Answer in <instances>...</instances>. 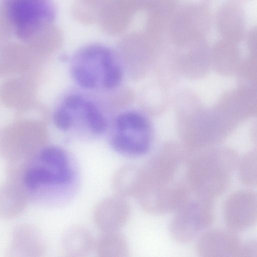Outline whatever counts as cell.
Listing matches in <instances>:
<instances>
[{
  "mask_svg": "<svg viewBox=\"0 0 257 257\" xmlns=\"http://www.w3.org/2000/svg\"><path fill=\"white\" fill-rule=\"evenodd\" d=\"M237 163L229 153L206 155L186 163L185 176L191 192L211 199L219 196L228 188Z\"/></svg>",
  "mask_w": 257,
  "mask_h": 257,
  "instance_id": "obj_1",
  "label": "cell"
},
{
  "mask_svg": "<svg viewBox=\"0 0 257 257\" xmlns=\"http://www.w3.org/2000/svg\"><path fill=\"white\" fill-rule=\"evenodd\" d=\"M5 7L8 21L21 39L40 35L54 24L55 9L52 0H7Z\"/></svg>",
  "mask_w": 257,
  "mask_h": 257,
  "instance_id": "obj_2",
  "label": "cell"
},
{
  "mask_svg": "<svg viewBox=\"0 0 257 257\" xmlns=\"http://www.w3.org/2000/svg\"><path fill=\"white\" fill-rule=\"evenodd\" d=\"M196 196V195H195ZM176 212L169 227L172 237L179 243L191 241L212 223V199L196 196L190 197Z\"/></svg>",
  "mask_w": 257,
  "mask_h": 257,
  "instance_id": "obj_3",
  "label": "cell"
},
{
  "mask_svg": "<svg viewBox=\"0 0 257 257\" xmlns=\"http://www.w3.org/2000/svg\"><path fill=\"white\" fill-rule=\"evenodd\" d=\"M22 176L25 186L31 191L43 187L66 186L72 183V177L67 166L38 156L25 165Z\"/></svg>",
  "mask_w": 257,
  "mask_h": 257,
  "instance_id": "obj_4",
  "label": "cell"
},
{
  "mask_svg": "<svg viewBox=\"0 0 257 257\" xmlns=\"http://www.w3.org/2000/svg\"><path fill=\"white\" fill-rule=\"evenodd\" d=\"M223 216L228 228L240 231L254 225L257 219V196L255 192L245 190L230 194L225 200Z\"/></svg>",
  "mask_w": 257,
  "mask_h": 257,
  "instance_id": "obj_5",
  "label": "cell"
},
{
  "mask_svg": "<svg viewBox=\"0 0 257 257\" xmlns=\"http://www.w3.org/2000/svg\"><path fill=\"white\" fill-rule=\"evenodd\" d=\"M242 242L230 230H210L200 235L196 251L202 257H238Z\"/></svg>",
  "mask_w": 257,
  "mask_h": 257,
  "instance_id": "obj_6",
  "label": "cell"
},
{
  "mask_svg": "<svg viewBox=\"0 0 257 257\" xmlns=\"http://www.w3.org/2000/svg\"><path fill=\"white\" fill-rule=\"evenodd\" d=\"M131 207L125 198L115 195L100 201L95 206L93 218L103 232L118 231L129 219Z\"/></svg>",
  "mask_w": 257,
  "mask_h": 257,
  "instance_id": "obj_7",
  "label": "cell"
},
{
  "mask_svg": "<svg viewBox=\"0 0 257 257\" xmlns=\"http://www.w3.org/2000/svg\"><path fill=\"white\" fill-rule=\"evenodd\" d=\"M136 14L127 0H105L97 22L107 34H121L128 27Z\"/></svg>",
  "mask_w": 257,
  "mask_h": 257,
  "instance_id": "obj_8",
  "label": "cell"
},
{
  "mask_svg": "<svg viewBox=\"0 0 257 257\" xmlns=\"http://www.w3.org/2000/svg\"><path fill=\"white\" fill-rule=\"evenodd\" d=\"M12 177L0 187V217H16L26 208L28 197L22 177L11 174Z\"/></svg>",
  "mask_w": 257,
  "mask_h": 257,
  "instance_id": "obj_9",
  "label": "cell"
},
{
  "mask_svg": "<svg viewBox=\"0 0 257 257\" xmlns=\"http://www.w3.org/2000/svg\"><path fill=\"white\" fill-rule=\"evenodd\" d=\"M40 232L31 225L23 224L15 230L10 253L26 254V256H37L43 253L45 243Z\"/></svg>",
  "mask_w": 257,
  "mask_h": 257,
  "instance_id": "obj_10",
  "label": "cell"
},
{
  "mask_svg": "<svg viewBox=\"0 0 257 257\" xmlns=\"http://www.w3.org/2000/svg\"><path fill=\"white\" fill-rule=\"evenodd\" d=\"M94 241L85 227L75 225L67 228L62 237L64 253L69 256H84L94 248Z\"/></svg>",
  "mask_w": 257,
  "mask_h": 257,
  "instance_id": "obj_11",
  "label": "cell"
},
{
  "mask_svg": "<svg viewBox=\"0 0 257 257\" xmlns=\"http://www.w3.org/2000/svg\"><path fill=\"white\" fill-rule=\"evenodd\" d=\"M152 143V135L120 132L111 141L112 148L117 152L130 156H141L149 150Z\"/></svg>",
  "mask_w": 257,
  "mask_h": 257,
  "instance_id": "obj_12",
  "label": "cell"
},
{
  "mask_svg": "<svg viewBox=\"0 0 257 257\" xmlns=\"http://www.w3.org/2000/svg\"><path fill=\"white\" fill-rule=\"evenodd\" d=\"M94 249L100 257H125L129 253L127 241L118 231L103 232L94 241Z\"/></svg>",
  "mask_w": 257,
  "mask_h": 257,
  "instance_id": "obj_13",
  "label": "cell"
},
{
  "mask_svg": "<svg viewBox=\"0 0 257 257\" xmlns=\"http://www.w3.org/2000/svg\"><path fill=\"white\" fill-rule=\"evenodd\" d=\"M139 168L127 165L119 168L114 174L112 188L115 195L124 198L134 197Z\"/></svg>",
  "mask_w": 257,
  "mask_h": 257,
  "instance_id": "obj_14",
  "label": "cell"
},
{
  "mask_svg": "<svg viewBox=\"0 0 257 257\" xmlns=\"http://www.w3.org/2000/svg\"><path fill=\"white\" fill-rule=\"evenodd\" d=\"M105 0H75L72 6V13L79 22L90 24L97 21Z\"/></svg>",
  "mask_w": 257,
  "mask_h": 257,
  "instance_id": "obj_15",
  "label": "cell"
},
{
  "mask_svg": "<svg viewBox=\"0 0 257 257\" xmlns=\"http://www.w3.org/2000/svg\"><path fill=\"white\" fill-rule=\"evenodd\" d=\"M116 126L119 132L131 131L136 133H151V126L143 115L135 112H126L116 119Z\"/></svg>",
  "mask_w": 257,
  "mask_h": 257,
  "instance_id": "obj_16",
  "label": "cell"
},
{
  "mask_svg": "<svg viewBox=\"0 0 257 257\" xmlns=\"http://www.w3.org/2000/svg\"><path fill=\"white\" fill-rule=\"evenodd\" d=\"M240 180L246 186H254L257 181V163L254 155L244 157L238 163Z\"/></svg>",
  "mask_w": 257,
  "mask_h": 257,
  "instance_id": "obj_17",
  "label": "cell"
},
{
  "mask_svg": "<svg viewBox=\"0 0 257 257\" xmlns=\"http://www.w3.org/2000/svg\"><path fill=\"white\" fill-rule=\"evenodd\" d=\"M82 108L91 130L95 133H101L105 129V122L97 107L92 102L85 101Z\"/></svg>",
  "mask_w": 257,
  "mask_h": 257,
  "instance_id": "obj_18",
  "label": "cell"
},
{
  "mask_svg": "<svg viewBox=\"0 0 257 257\" xmlns=\"http://www.w3.org/2000/svg\"><path fill=\"white\" fill-rule=\"evenodd\" d=\"M73 75L76 81L83 87L92 88L95 85L96 73L84 66H76L73 70Z\"/></svg>",
  "mask_w": 257,
  "mask_h": 257,
  "instance_id": "obj_19",
  "label": "cell"
},
{
  "mask_svg": "<svg viewBox=\"0 0 257 257\" xmlns=\"http://www.w3.org/2000/svg\"><path fill=\"white\" fill-rule=\"evenodd\" d=\"M103 72V84L107 88L111 89L116 87L121 80V70L114 63L106 68Z\"/></svg>",
  "mask_w": 257,
  "mask_h": 257,
  "instance_id": "obj_20",
  "label": "cell"
},
{
  "mask_svg": "<svg viewBox=\"0 0 257 257\" xmlns=\"http://www.w3.org/2000/svg\"><path fill=\"white\" fill-rule=\"evenodd\" d=\"M54 122L58 128L65 130L71 126L72 118L70 114L64 108H62L56 112Z\"/></svg>",
  "mask_w": 257,
  "mask_h": 257,
  "instance_id": "obj_21",
  "label": "cell"
},
{
  "mask_svg": "<svg viewBox=\"0 0 257 257\" xmlns=\"http://www.w3.org/2000/svg\"><path fill=\"white\" fill-rule=\"evenodd\" d=\"M238 257H257V244L255 241L242 242Z\"/></svg>",
  "mask_w": 257,
  "mask_h": 257,
  "instance_id": "obj_22",
  "label": "cell"
},
{
  "mask_svg": "<svg viewBox=\"0 0 257 257\" xmlns=\"http://www.w3.org/2000/svg\"><path fill=\"white\" fill-rule=\"evenodd\" d=\"M84 102L80 96L72 95L66 99L65 104L69 108L76 109L82 108Z\"/></svg>",
  "mask_w": 257,
  "mask_h": 257,
  "instance_id": "obj_23",
  "label": "cell"
}]
</instances>
